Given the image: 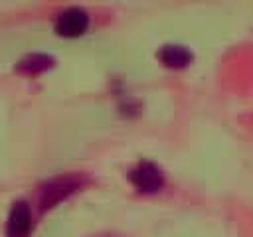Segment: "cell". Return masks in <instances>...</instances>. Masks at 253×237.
<instances>
[{"mask_svg": "<svg viewBox=\"0 0 253 237\" xmlns=\"http://www.w3.org/2000/svg\"><path fill=\"white\" fill-rule=\"evenodd\" d=\"M89 26V16L83 8L79 6H71V8H65L57 20H55V32L59 36H65V38H77L81 36Z\"/></svg>", "mask_w": 253, "mask_h": 237, "instance_id": "1", "label": "cell"}, {"mask_svg": "<svg viewBox=\"0 0 253 237\" xmlns=\"http://www.w3.org/2000/svg\"><path fill=\"white\" fill-rule=\"evenodd\" d=\"M130 182L140 192H156L164 184V176L160 168L152 162H140L134 170H130Z\"/></svg>", "mask_w": 253, "mask_h": 237, "instance_id": "2", "label": "cell"}, {"mask_svg": "<svg viewBox=\"0 0 253 237\" xmlns=\"http://www.w3.org/2000/svg\"><path fill=\"white\" fill-rule=\"evenodd\" d=\"M32 227V213L26 201H16L10 209L6 221V235L8 237H28Z\"/></svg>", "mask_w": 253, "mask_h": 237, "instance_id": "3", "label": "cell"}, {"mask_svg": "<svg viewBox=\"0 0 253 237\" xmlns=\"http://www.w3.org/2000/svg\"><path fill=\"white\" fill-rule=\"evenodd\" d=\"M160 59L168 67H184V65L190 63L192 53L184 45H164L160 49Z\"/></svg>", "mask_w": 253, "mask_h": 237, "instance_id": "4", "label": "cell"}]
</instances>
